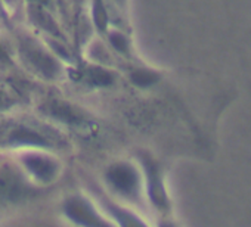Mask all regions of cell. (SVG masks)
<instances>
[{
	"label": "cell",
	"mask_w": 251,
	"mask_h": 227,
	"mask_svg": "<svg viewBox=\"0 0 251 227\" xmlns=\"http://www.w3.org/2000/svg\"><path fill=\"white\" fill-rule=\"evenodd\" d=\"M83 55L95 64V67H106L112 61V50L109 49L108 43L105 42L103 36L95 34L84 46Z\"/></svg>",
	"instance_id": "cell-1"
},
{
	"label": "cell",
	"mask_w": 251,
	"mask_h": 227,
	"mask_svg": "<svg viewBox=\"0 0 251 227\" xmlns=\"http://www.w3.org/2000/svg\"><path fill=\"white\" fill-rule=\"evenodd\" d=\"M105 42L108 43L112 53L120 55L123 58H130L133 55V42L129 33H126L123 28L109 25V28L103 34Z\"/></svg>",
	"instance_id": "cell-2"
},
{
	"label": "cell",
	"mask_w": 251,
	"mask_h": 227,
	"mask_svg": "<svg viewBox=\"0 0 251 227\" xmlns=\"http://www.w3.org/2000/svg\"><path fill=\"white\" fill-rule=\"evenodd\" d=\"M67 212L68 215L75 220L77 223L87 226V227H109L106 223H103L95 212L93 209L83 201L80 199H73L67 204Z\"/></svg>",
	"instance_id": "cell-3"
},
{
	"label": "cell",
	"mask_w": 251,
	"mask_h": 227,
	"mask_svg": "<svg viewBox=\"0 0 251 227\" xmlns=\"http://www.w3.org/2000/svg\"><path fill=\"white\" fill-rule=\"evenodd\" d=\"M87 15L92 21V25H93L96 34L103 36L105 31L111 25L109 5L106 0H90V11Z\"/></svg>",
	"instance_id": "cell-4"
},
{
	"label": "cell",
	"mask_w": 251,
	"mask_h": 227,
	"mask_svg": "<svg viewBox=\"0 0 251 227\" xmlns=\"http://www.w3.org/2000/svg\"><path fill=\"white\" fill-rule=\"evenodd\" d=\"M111 183L121 192H133L138 186V177L135 171L127 165H117L109 171Z\"/></svg>",
	"instance_id": "cell-5"
},
{
	"label": "cell",
	"mask_w": 251,
	"mask_h": 227,
	"mask_svg": "<svg viewBox=\"0 0 251 227\" xmlns=\"http://www.w3.org/2000/svg\"><path fill=\"white\" fill-rule=\"evenodd\" d=\"M160 80V74L150 67H136L130 72V81L138 87H150Z\"/></svg>",
	"instance_id": "cell-6"
},
{
	"label": "cell",
	"mask_w": 251,
	"mask_h": 227,
	"mask_svg": "<svg viewBox=\"0 0 251 227\" xmlns=\"http://www.w3.org/2000/svg\"><path fill=\"white\" fill-rule=\"evenodd\" d=\"M25 162H27L28 168L33 173H36L37 176L45 177V179L49 177L53 173V170H55V167H53L50 159H45V158H40V157H28L25 159Z\"/></svg>",
	"instance_id": "cell-7"
},
{
	"label": "cell",
	"mask_w": 251,
	"mask_h": 227,
	"mask_svg": "<svg viewBox=\"0 0 251 227\" xmlns=\"http://www.w3.org/2000/svg\"><path fill=\"white\" fill-rule=\"evenodd\" d=\"M115 215L118 217V221H121L123 227H145L139 220H136L135 217L129 215V214H124L123 211H114Z\"/></svg>",
	"instance_id": "cell-8"
},
{
	"label": "cell",
	"mask_w": 251,
	"mask_h": 227,
	"mask_svg": "<svg viewBox=\"0 0 251 227\" xmlns=\"http://www.w3.org/2000/svg\"><path fill=\"white\" fill-rule=\"evenodd\" d=\"M23 0H0V8H3L8 12H15L21 8Z\"/></svg>",
	"instance_id": "cell-9"
},
{
	"label": "cell",
	"mask_w": 251,
	"mask_h": 227,
	"mask_svg": "<svg viewBox=\"0 0 251 227\" xmlns=\"http://www.w3.org/2000/svg\"><path fill=\"white\" fill-rule=\"evenodd\" d=\"M109 6L118 8V9H126V5H127V0H106Z\"/></svg>",
	"instance_id": "cell-10"
},
{
	"label": "cell",
	"mask_w": 251,
	"mask_h": 227,
	"mask_svg": "<svg viewBox=\"0 0 251 227\" xmlns=\"http://www.w3.org/2000/svg\"><path fill=\"white\" fill-rule=\"evenodd\" d=\"M167 227H170V226H167Z\"/></svg>",
	"instance_id": "cell-11"
}]
</instances>
